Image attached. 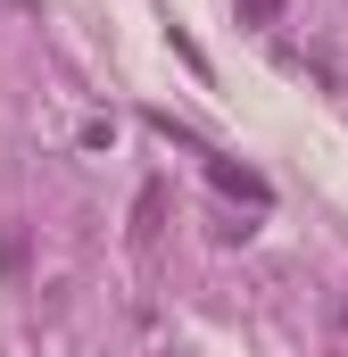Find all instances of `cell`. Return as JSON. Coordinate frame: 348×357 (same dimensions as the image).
<instances>
[{
    "label": "cell",
    "mask_w": 348,
    "mask_h": 357,
    "mask_svg": "<svg viewBox=\"0 0 348 357\" xmlns=\"http://www.w3.org/2000/svg\"><path fill=\"white\" fill-rule=\"evenodd\" d=\"M207 183H216V191H232V199H249V208H265V199H274V183L249 175V167H232V158H207Z\"/></svg>",
    "instance_id": "obj_1"
},
{
    "label": "cell",
    "mask_w": 348,
    "mask_h": 357,
    "mask_svg": "<svg viewBox=\"0 0 348 357\" xmlns=\"http://www.w3.org/2000/svg\"><path fill=\"white\" fill-rule=\"evenodd\" d=\"M158 225H166V183H150L133 199V241H158Z\"/></svg>",
    "instance_id": "obj_2"
},
{
    "label": "cell",
    "mask_w": 348,
    "mask_h": 357,
    "mask_svg": "<svg viewBox=\"0 0 348 357\" xmlns=\"http://www.w3.org/2000/svg\"><path fill=\"white\" fill-rule=\"evenodd\" d=\"M274 8H282V0H241V17H249V25H265Z\"/></svg>",
    "instance_id": "obj_3"
}]
</instances>
